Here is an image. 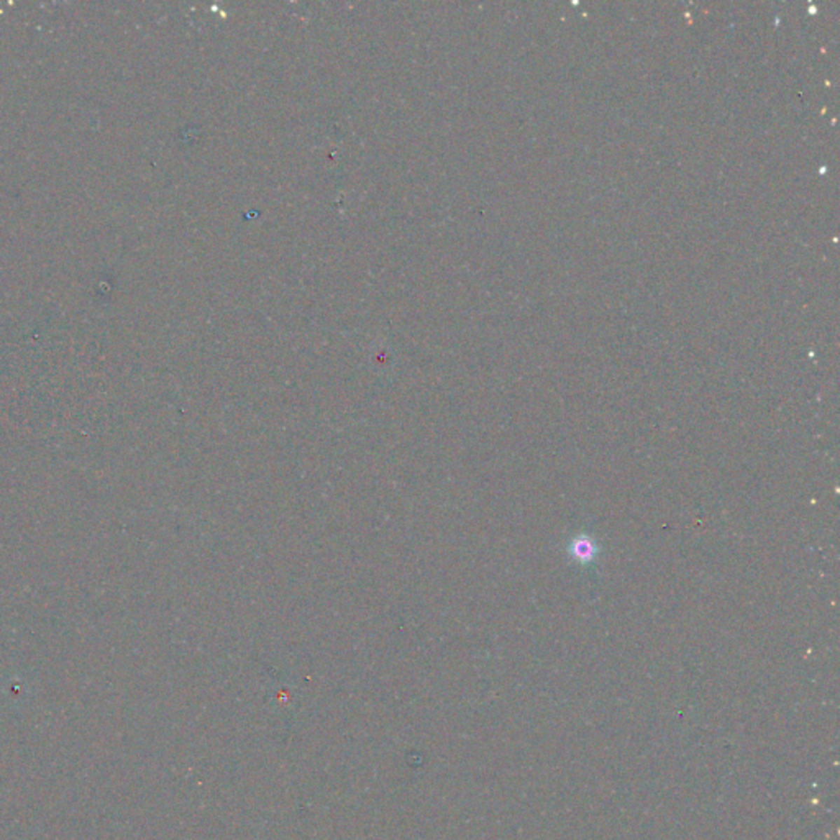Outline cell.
I'll return each mask as SVG.
<instances>
[{"instance_id": "1", "label": "cell", "mask_w": 840, "mask_h": 840, "mask_svg": "<svg viewBox=\"0 0 840 840\" xmlns=\"http://www.w3.org/2000/svg\"><path fill=\"white\" fill-rule=\"evenodd\" d=\"M598 545L594 544L593 539L586 535L574 537L573 542L570 544V553L579 563H591L598 556Z\"/></svg>"}]
</instances>
